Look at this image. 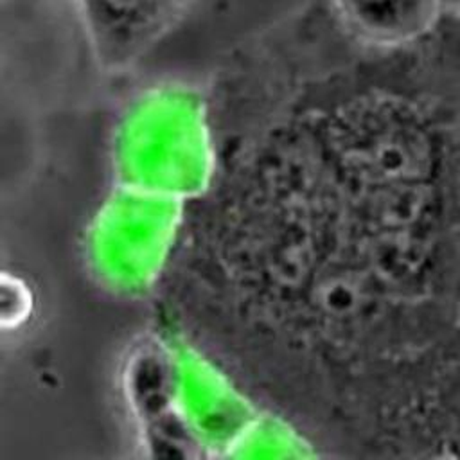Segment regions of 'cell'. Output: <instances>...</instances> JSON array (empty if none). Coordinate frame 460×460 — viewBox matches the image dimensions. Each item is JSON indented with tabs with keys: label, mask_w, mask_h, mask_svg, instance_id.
Wrapping results in <instances>:
<instances>
[{
	"label": "cell",
	"mask_w": 460,
	"mask_h": 460,
	"mask_svg": "<svg viewBox=\"0 0 460 460\" xmlns=\"http://www.w3.org/2000/svg\"><path fill=\"white\" fill-rule=\"evenodd\" d=\"M226 266L277 388L354 442L460 433V56L358 74L243 138Z\"/></svg>",
	"instance_id": "1"
},
{
	"label": "cell",
	"mask_w": 460,
	"mask_h": 460,
	"mask_svg": "<svg viewBox=\"0 0 460 460\" xmlns=\"http://www.w3.org/2000/svg\"><path fill=\"white\" fill-rule=\"evenodd\" d=\"M336 22L359 43L401 49L429 36L444 0H329Z\"/></svg>",
	"instance_id": "2"
},
{
	"label": "cell",
	"mask_w": 460,
	"mask_h": 460,
	"mask_svg": "<svg viewBox=\"0 0 460 460\" xmlns=\"http://www.w3.org/2000/svg\"><path fill=\"white\" fill-rule=\"evenodd\" d=\"M185 0H79L93 36L113 49H133L172 20Z\"/></svg>",
	"instance_id": "3"
},
{
	"label": "cell",
	"mask_w": 460,
	"mask_h": 460,
	"mask_svg": "<svg viewBox=\"0 0 460 460\" xmlns=\"http://www.w3.org/2000/svg\"><path fill=\"white\" fill-rule=\"evenodd\" d=\"M446 458H460V433L455 437V440L449 444L447 456Z\"/></svg>",
	"instance_id": "4"
},
{
	"label": "cell",
	"mask_w": 460,
	"mask_h": 460,
	"mask_svg": "<svg viewBox=\"0 0 460 460\" xmlns=\"http://www.w3.org/2000/svg\"><path fill=\"white\" fill-rule=\"evenodd\" d=\"M446 2V7L449 9H456L460 5V0H444Z\"/></svg>",
	"instance_id": "5"
},
{
	"label": "cell",
	"mask_w": 460,
	"mask_h": 460,
	"mask_svg": "<svg viewBox=\"0 0 460 460\" xmlns=\"http://www.w3.org/2000/svg\"><path fill=\"white\" fill-rule=\"evenodd\" d=\"M455 13H456V16H458V18H460V5H458V7H456V9H455Z\"/></svg>",
	"instance_id": "6"
}]
</instances>
